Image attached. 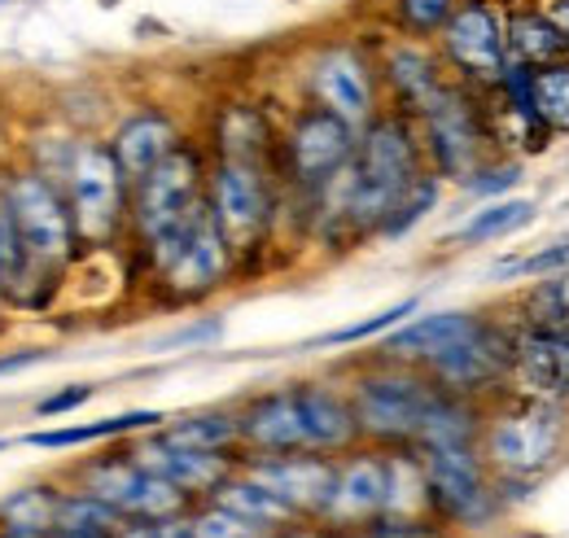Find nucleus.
Masks as SVG:
<instances>
[{"label":"nucleus","instance_id":"f257e3e1","mask_svg":"<svg viewBox=\"0 0 569 538\" xmlns=\"http://www.w3.org/2000/svg\"><path fill=\"white\" fill-rule=\"evenodd\" d=\"M0 210L18 237V250L27 259V285L13 298L22 311H44L58 289L67 285L71 268L83 259L74 219L62 185L40 167H13L0 176Z\"/></svg>","mask_w":569,"mask_h":538},{"label":"nucleus","instance_id":"f03ea898","mask_svg":"<svg viewBox=\"0 0 569 538\" xmlns=\"http://www.w3.org/2000/svg\"><path fill=\"white\" fill-rule=\"evenodd\" d=\"M207 167H211L207 145L189 136L167 162H158L132 185L123 255L141 276L158 268L176 250V241L193 228V219L207 210Z\"/></svg>","mask_w":569,"mask_h":538},{"label":"nucleus","instance_id":"7ed1b4c3","mask_svg":"<svg viewBox=\"0 0 569 538\" xmlns=\"http://www.w3.org/2000/svg\"><path fill=\"white\" fill-rule=\"evenodd\" d=\"M426 149L421 132L408 114L399 110H381L356 145V162H351V241L368 246L377 241V228L386 223V215L395 202L426 176Z\"/></svg>","mask_w":569,"mask_h":538},{"label":"nucleus","instance_id":"20e7f679","mask_svg":"<svg viewBox=\"0 0 569 538\" xmlns=\"http://www.w3.org/2000/svg\"><path fill=\"white\" fill-rule=\"evenodd\" d=\"M347 390L356 404L359 442L368 447H417L429 411L438 404L442 386H433L426 368L390 359V355H363L347 363Z\"/></svg>","mask_w":569,"mask_h":538},{"label":"nucleus","instance_id":"39448f33","mask_svg":"<svg viewBox=\"0 0 569 538\" xmlns=\"http://www.w3.org/2000/svg\"><path fill=\"white\" fill-rule=\"evenodd\" d=\"M478 451L499 477L543 481L569 465V407L508 390L482 411Z\"/></svg>","mask_w":569,"mask_h":538},{"label":"nucleus","instance_id":"423d86ee","mask_svg":"<svg viewBox=\"0 0 569 538\" xmlns=\"http://www.w3.org/2000/svg\"><path fill=\"white\" fill-rule=\"evenodd\" d=\"M67 206L74 219V237L83 259L88 255H114L128 246V206H132V180L123 176L119 158L110 153L106 136L79 132L71 158L58 176Z\"/></svg>","mask_w":569,"mask_h":538},{"label":"nucleus","instance_id":"0eeeda50","mask_svg":"<svg viewBox=\"0 0 569 538\" xmlns=\"http://www.w3.org/2000/svg\"><path fill=\"white\" fill-rule=\"evenodd\" d=\"M284 185L277 162H250V158H211L207 167V210L232 250L241 255V276L250 259H259L268 246H277Z\"/></svg>","mask_w":569,"mask_h":538},{"label":"nucleus","instance_id":"6e6552de","mask_svg":"<svg viewBox=\"0 0 569 538\" xmlns=\"http://www.w3.org/2000/svg\"><path fill=\"white\" fill-rule=\"evenodd\" d=\"M412 123L421 132L426 167L447 189H460L487 158L503 153L487 92H473V88H465L456 79H447V88L429 101Z\"/></svg>","mask_w":569,"mask_h":538},{"label":"nucleus","instance_id":"1a4fd4ad","mask_svg":"<svg viewBox=\"0 0 569 538\" xmlns=\"http://www.w3.org/2000/svg\"><path fill=\"white\" fill-rule=\"evenodd\" d=\"M429 481V512L438 526H447L456 538L491 535L508 517L496 490V472L478 442L465 447H417Z\"/></svg>","mask_w":569,"mask_h":538},{"label":"nucleus","instance_id":"9d476101","mask_svg":"<svg viewBox=\"0 0 569 538\" xmlns=\"http://www.w3.org/2000/svg\"><path fill=\"white\" fill-rule=\"evenodd\" d=\"M302 101L338 114L351 128H368L386 101L368 36H325L302 58Z\"/></svg>","mask_w":569,"mask_h":538},{"label":"nucleus","instance_id":"9b49d317","mask_svg":"<svg viewBox=\"0 0 569 538\" xmlns=\"http://www.w3.org/2000/svg\"><path fill=\"white\" fill-rule=\"evenodd\" d=\"M359 128L342 123L338 114L298 101L281 119V140H277V176L284 193L293 198H316L333 176H342L356 162Z\"/></svg>","mask_w":569,"mask_h":538},{"label":"nucleus","instance_id":"f8f14e48","mask_svg":"<svg viewBox=\"0 0 569 538\" xmlns=\"http://www.w3.org/2000/svg\"><path fill=\"white\" fill-rule=\"evenodd\" d=\"M153 289L158 307H202L214 293H223L228 285L241 280V255L232 250V241L223 237V228L214 223L211 210H202L193 219V228L176 241V250L144 276Z\"/></svg>","mask_w":569,"mask_h":538},{"label":"nucleus","instance_id":"ddd939ff","mask_svg":"<svg viewBox=\"0 0 569 538\" xmlns=\"http://www.w3.org/2000/svg\"><path fill=\"white\" fill-rule=\"evenodd\" d=\"M421 368L433 377V386H442L447 395H460V399L491 404L499 395H508V372H512V320H508V311L487 307L469 333L456 337L447 350L429 355Z\"/></svg>","mask_w":569,"mask_h":538},{"label":"nucleus","instance_id":"4468645a","mask_svg":"<svg viewBox=\"0 0 569 538\" xmlns=\"http://www.w3.org/2000/svg\"><path fill=\"white\" fill-rule=\"evenodd\" d=\"M447 74L473 92H491L508 70L503 0H460L433 40Z\"/></svg>","mask_w":569,"mask_h":538},{"label":"nucleus","instance_id":"2eb2a0df","mask_svg":"<svg viewBox=\"0 0 569 538\" xmlns=\"http://www.w3.org/2000/svg\"><path fill=\"white\" fill-rule=\"evenodd\" d=\"M372 58H377V79H381V101L386 110H399L417 119L429 101L447 88V67L433 49V40H412L395 31H372Z\"/></svg>","mask_w":569,"mask_h":538},{"label":"nucleus","instance_id":"dca6fc26","mask_svg":"<svg viewBox=\"0 0 569 538\" xmlns=\"http://www.w3.org/2000/svg\"><path fill=\"white\" fill-rule=\"evenodd\" d=\"M377 517H386V451L359 442L338 456L333 490L320 512V526L329 535H359Z\"/></svg>","mask_w":569,"mask_h":538},{"label":"nucleus","instance_id":"f3484780","mask_svg":"<svg viewBox=\"0 0 569 538\" xmlns=\"http://www.w3.org/2000/svg\"><path fill=\"white\" fill-rule=\"evenodd\" d=\"M189 128L180 123V114L162 101H141L137 110H128L110 132H106V145L110 153L119 158L123 176L137 185L141 176H149L158 162H167L184 140H189Z\"/></svg>","mask_w":569,"mask_h":538},{"label":"nucleus","instance_id":"a211bd4d","mask_svg":"<svg viewBox=\"0 0 569 538\" xmlns=\"http://www.w3.org/2000/svg\"><path fill=\"white\" fill-rule=\"evenodd\" d=\"M237 420H241V456H293V451H307V425H302V404H298V386L293 381L246 395L237 404Z\"/></svg>","mask_w":569,"mask_h":538},{"label":"nucleus","instance_id":"6ab92c4d","mask_svg":"<svg viewBox=\"0 0 569 538\" xmlns=\"http://www.w3.org/2000/svg\"><path fill=\"white\" fill-rule=\"evenodd\" d=\"M123 442H128L132 460H137L144 472H158V477L176 481L193 504L211 499L214 490L237 472V465H241V456H219V451H189V447H176V442H167L158 429L137 434V438H123Z\"/></svg>","mask_w":569,"mask_h":538},{"label":"nucleus","instance_id":"aec40b11","mask_svg":"<svg viewBox=\"0 0 569 538\" xmlns=\"http://www.w3.org/2000/svg\"><path fill=\"white\" fill-rule=\"evenodd\" d=\"M241 469L254 472L263 486H272L302 521H320V512H325V504H329V490H333L338 456H316V451H293V456H241Z\"/></svg>","mask_w":569,"mask_h":538},{"label":"nucleus","instance_id":"412c9836","mask_svg":"<svg viewBox=\"0 0 569 538\" xmlns=\"http://www.w3.org/2000/svg\"><path fill=\"white\" fill-rule=\"evenodd\" d=\"M298 404H302V425H307V451L316 456H342L359 447V420L347 377L325 372V377H298Z\"/></svg>","mask_w":569,"mask_h":538},{"label":"nucleus","instance_id":"4be33fe9","mask_svg":"<svg viewBox=\"0 0 569 538\" xmlns=\"http://www.w3.org/2000/svg\"><path fill=\"white\" fill-rule=\"evenodd\" d=\"M508 390L569 407V333H543V329L512 325Z\"/></svg>","mask_w":569,"mask_h":538},{"label":"nucleus","instance_id":"5701e85b","mask_svg":"<svg viewBox=\"0 0 569 538\" xmlns=\"http://www.w3.org/2000/svg\"><path fill=\"white\" fill-rule=\"evenodd\" d=\"M211 158H250V162H277L281 119L263 101H223L214 106L207 132L198 136Z\"/></svg>","mask_w":569,"mask_h":538},{"label":"nucleus","instance_id":"b1692460","mask_svg":"<svg viewBox=\"0 0 569 538\" xmlns=\"http://www.w3.org/2000/svg\"><path fill=\"white\" fill-rule=\"evenodd\" d=\"M503 40L517 67L543 70L569 58L566 18L548 0H503Z\"/></svg>","mask_w":569,"mask_h":538},{"label":"nucleus","instance_id":"393cba45","mask_svg":"<svg viewBox=\"0 0 569 538\" xmlns=\"http://www.w3.org/2000/svg\"><path fill=\"white\" fill-rule=\"evenodd\" d=\"M478 320H482V311H473V307L417 311V316H408L399 329L377 337V355H390V359H403V363H417V368H421L429 355L447 350L456 337H465Z\"/></svg>","mask_w":569,"mask_h":538},{"label":"nucleus","instance_id":"a878e982","mask_svg":"<svg viewBox=\"0 0 569 538\" xmlns=\"http://www.w3.org/2000/svg\"><path fill=\"white\" fill-rule=\"evenodd\" d=\"M167 411L158 407H132V411H119V416H101V420H88V425H58V429H31L22 434L18 442L22 447H36V451H71V447H92V442H123V438H137L149 429H162Z\"/></svg>","mask_w":569,"mask_h":538},{"label":"nucleus","instance_id":"bb28decb","mask_svg":"<svg viewBox=\"0 0 569 538\" xmlns=\"http://www.w3.org/2000/svg\"><path fill=\"white\" fill-rule=\"evenodd\" d=\"M67 486L92 495V499H101V504H110V508L123 512V517H132L137 495H141V486H144V469L132 460V451H128V442H123L119 451L88 456L83 465H74L71 477H67Z\"/></svg>","mask_w":569,"mask_h":538},{"label":"nucleus","instance_id":"cd10ccee","mask_svg":"<svg viewBox=\"0 0 569 538\" xmlns=\"http://www.w3.org/2000/svg\"><path fill=\"white\" fill-rule=\"evenodd\" d=\"M539 219V202L530 193H512V198H496V202H478V210H469L447 246L451 250H478V246H496V241H508L517 232H526L530 223Z\"/></svg>","mask_w":569,"mask_h":538},{"label":"nucleus","instance_id":"c85d7f7f","mask_svg":"<svg viewBox=\"0 0 569 538\" xmlns=\"http://www.w3.org/2000/svg\"><path fill=\"white\" fill-rule=\"evenodd\" d=\"M167 442L189 447V451H219V456H241V420L237 404L189 407L180 416H167L158 429Z\"/></svg>","mask_w":569,"mask_h":538},{"label":"nucleus","instance_id":"c756f323","mask_svg":"<svg viewBox=\"0 0 569 538\" xmlns=\"http://www.w3.org/2000/svg\"><path fill=\"white\" fill-rule=\"evenodd\" d=\"M512 325L543 329V333H569V268L526 280L508 302H503Z\"/></svg>","mask_w":569,"mask_h":538},{"label":"nucleus","instance_id":"7c9ffc66","mask_svg":"<svg viewBox=\"0 0 569 538\" xmlns=\"http://www.w3.org/2000/svg\"><path fill=\"white\" fill-rule=\"evenodd\" d=\"M211 499H219L223 508H232L237 517H246L259 535H272V530H284V526H293V521H302L289 504H284L281 495L272 490V486H263L254 472H246L237 465V472L214 490Z\"/></svg>","mask_w":569,"mask_h":538},{"label":"nucleus","instance_id":"2f4dec72","mask_svg":"<svg viewBox=\"0 0 569 538\" xmlns=\"http://www.w3.org/2000/svg\"><path fill=\"white\" fill-rule=\"evenodd\" d=\"M386 451V517H433L429 481L417 447H381Z\"/></svg>","mask_w":569,"mask_h":538},{"label":"nucleus","instance_id":"473e14b6","mask_svg":"<svg viewBox=\"0 0 569 538\" xmlns=\"http://www.w3.org/2000/svg\"><path fill=\"white\" fill-rule=\"evenodd\" d=\"M482 411H487V404L460 399V395H447V390H442L433 411H429L421 438H417V447H465V442H478V434H482Z\"/></svg>","mask_w":569,"mask_h":538},{"label":"nucleus","instance_id":"72a5a7b5","mask_svg":"<svg viewBox=\"0 0 569 538\" xmlns=\"http://www.w3.org/2000/svg\"><path fill=\"white\" fill-rule=\"evenodd\" d=\"M58 495L62 481H31L18 486L0 499V530H31V535H53L58 521Z\"/></svg>","mask_w":569,"mask_h":538},{"label":"nucleus","instance_id":"f704fd0d","mask_svg":"<svg viewBox=\"0 0 569 538\" xmlns=\"http://www.w3.org/2000/svg\"><path fill=\"white\" fill-rule=\"evenodd\" d=\"M460 0H377V27L412 40H438Z\"/></svg>","mask_w":569,"mask_h":538},{"label":"nucleus","instance_id":"c9c22d12","mask_svg":"<svg viewBox=\"0 0 569 538\" xmlns=\"http://www.w3.org/2000/svg\"><path fill=\"white\" fill-rule=\"evenodd\" d=\"M442 193H447V185H442L433 171H426V176L395 202V210L386 215V223L377 228V246H399L403 237H412L429 215L442 206Z\"/></svg>","mask_w":569,"mask_h":538},{"label":"nucleus","instance_id":"e433bc0d","mask_svg":"<svg viewBox=\"0 0 569 538\" xmlns=\"http://www.w3.org/2000/svg\"><path fill=\"white\" fill-rule=\"evenodd\" d=\"M119 526H123V512H114L110 504H101L74 486H62L53 535H114Z\"/></svg>","mask_w":569,"mask_h":538},{"label":"nucleus","instance_id":"4c0bfd02","mask_svg":"<svg viewBox=\"0 0 569 538\" xmlns=\"http://www.w3.org/2000/svg\"><path fill=\"white\" fill-rule=\"evenodd\" d=\"M417 311H421V298L412 293V298H399V302H390L386 311H377V316H368V320H356V325H347V329L311 337V341H302L298 350H342V346H359V341H372V337H386L390 329H399V325H403L408 316H417Z\"/></svg>","mask_w":569,"mask_h":538},{"label":"nucleus","instance_id":"58836bf2","mask_svg":"<svg viewBox=\"0 0 569 538\" xmlns=\"http://www.w3.org/2000/svg\"><path fill=\"white\" fill-rule=\"evenodd\" d=\"M569 268V232L566 237H552L526 255H508L491 268L496 285H526V280H539V276H552V271Z\"/></svg>","mask_w":569,"mask_h":538},{"label":"nucleus","instance_id":"ea45409f","mask_svg":"<svg viewBox=\"0 0 569 538\" xmlns=\"http://www.w3.org/2000/svg\"><path fill=\"white\" fill-rule=\"evenodd\" d=\"M526 158H517V153H496V158H487L465 185H460V193L469 198V202H496V198H512V193H521V185H526Z\"/></svg>","mask_w":569,"mask_h":538},{"label":"nucleus","instance_id":"a19ab883","mask_svg":"<svg viewBox=\"0 0 569 538\" xmlns=\"http://www.w3.org/2000/svg\"><path fill=\"white\" fill-rule=\"evenodd\" d=\"M535 110L543 128L557 136V145L569 140V58L535 70Z\"/></svg>","mask_w":569,"mask_h":538},{"label":"nucleus","instance_id":"79ce46f5","mask_svg":"<svg viewBox=\"0 0 569 538\" xmlns=\"http://www.w3.org/2000/svg\"><path fill=\"white\" fill-rule=\"evenodd\" d=\"M189 508H193V499H189L176 481H167V477H158V472H144V486H141V495H137L132 517H141V521H167V517H180V512H189Z\"/></svg>","mask_w":569,"mask_h":538},{"label":"nucleus","instance_id":"37998d69","mask_svg":"<svg viewBox=\"0 0 569 538\" xmlns=\"http://www.w3.org/2000/svg\"><path fill=\"white\" fill-rule=\"evenodd\" d=\"M193 538H263L246 517H237L232 508H223L219 499L193 504Z\"/></svg>","mask_w":569,"mask_h":538},{"label":"nucleus","instance_id":"c03bdc74","mask_svg":"<svg viewBox=\"0 0 569 538\" xmlns=\"http://www.w3.org/2000/svg\"><path fill=\"white\" fill-rule=\"evenodd\" d=\"M92 399H97V386H92V381H71V386L44 395V399L36 404V416H40V420H58V416H71V411H79V407L92 404Z\"/></svg>","mask_w":569,"mask_h":538},{"label":"nucleus","instance_id":"a18cd8bd","mask_svg":"<svg viewBox=\"0 0 569 538\" xmlns=\"http://www.w3.org/2000/svg\"><path fill=\"white\" fill-rule=\"evenodd\" d=\"M223 337V316H198V320H189L184 329H176V333H167L158 346L162 350H202V346H211V341H219Z\"/></svg>","mask_w":569,"mask_h":538},{"label":"nucleus","instance_id":"49530a36","mask_svg":"<svg viewBox=\"0 0 569 538\" xmlns=\"http://www.w3.org/2000/svg\"><path fill=\"white\" fill-rule=\"evenodd\" d=\"M53 350L49 346H22V350H0V377H13V372H27V368H40L49 363Z\"/></svg>","mask_w":569,"mask_h":538},{"label":"nucleus","instance_id":"de8ad7c7","mask_svg":"<svg viewBox=\"0 0 569 538\" xmlns=\"http://www.w3.org/2000/svg\"><path fill=\"white\" fill-rule=\"evenodd\" d=\"M193 512V508H189ZM180 512V517H167V521H153L158 526V538H193V517Z\"/></svg>","mask_w":569,"mask_h":538},{"label":"nucleus","instance_id":"09e8293b","mask_svg":"<svg viewBox=\"0 0 569 538\" xmlns=\"http://www.w3.org/2000/svg\"><path fill=\"white\" fill-rule=\"evenodd\" d=\"M263 538H329V530H325L320 521H293V526L272 530V535H263Z\"/></svg>","mask_w":569,"mask_h":538},{"label":"nucleus","instance_id":"8fccbe9b","mask_svg":"<svg viewBox=\"0 0 569 538\" xmlns=\"http://www.w3.org/2000/svg\"><path fill=\"white\" fill-rule=\"evenodd\" d=\"M110 538H158V526H153V521H141V517H123V526Z\"/></svg>","mask_w":569,"mask_h":538},{"label":"nucleus","instance_id":"3c124183","mask_svg":"<svg viewBox=\"0 0 569 538\" xmlns=\"http://www.w3.org/2000/svg\"><path fill=\"white\" fill-rule=\"evenodd\" d=\"M0 538H53V535H31V530H0Z\"/></svg>","mask_w":569,"mask_h":538},{"label":"nucleus","instance_id":"603ef678","mask_svg":"<svg viewBox=\"0 0 569 538\" xmlns=\"http://www.w3.org/2000/svg\"><path fill=\"white\" fill-rule=\"evenodd\" d=\"M4 307H9V289H4V268H0V316H4Z\"/></svg>","mask_w":569,"mask_h":538},{"label":"nucleus","instance_id":"864d4df0","mask_svg":"<svg viewBox=\"0 0 569 538\" xmlns=\"http://www.w3.org/2000/svg\"><path fill=\"white\" fill-rule=\"evenodd\" d=\"M548 4H552L557 13H569V0H548Z\"/></svg>","mask_w":569,"mask_h":538},{"label":"nucleus","instance_id":"5fc2aeb1","mask_svg":"<svg viewBox=\"0 0 569 538\" xmlns=\"http://www.w3.org/2000/svg\"><path fill=\"white\" fill-rule=\"evenodd\" d=\"M53 538H110V535H53Z\"/></svg>","mask_w":569,"mask_h":538},{"label":"nucleus","instance_id":"6e6d98bb","mask_svg":"<svg viewBox=\"0 0 569 538\" xmlns=\"http://www.w3.org/2000/svg\"><path fill=\"white\" fill-rule=\"evenodd\" d=\"M13 447V438H0V451H9Z\"/></svg>","mask_w":569,"mask_h":538},{"label":"nucleus","instance_id":"4d7b16f0","mask_svg":"<svg viewBox=\"0 0 569 538\" xmlns=\"http://www.w3.org/2000/svg\"><path fill=\"white\" fill-rule=\"evenodd\" d=\"M561 18H566V31H569V13H561Z\"/></svg>","mask_w":569,"mask_h":538}]
</instances>
